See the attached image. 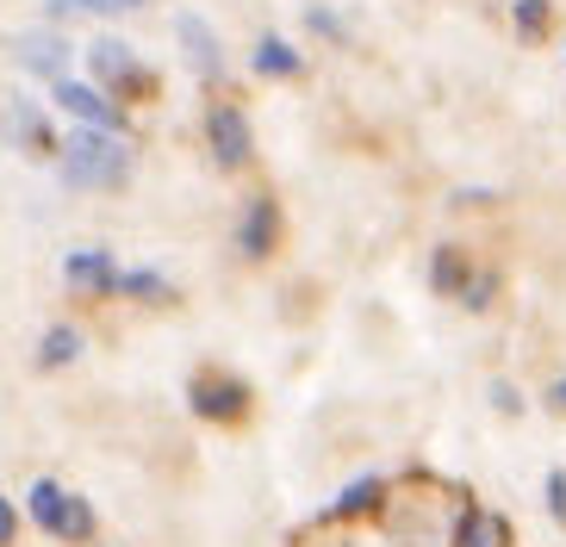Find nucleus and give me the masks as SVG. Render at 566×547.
Listing matches in <instances>:
<instances>
[{"mask_svg":"<svg viewBox=\"0 0 566 547\" xmlns=\"http://www.w3.org/2000/svg\"><path fill=\"white\" fill-rule=\"evenodd\" d=\"M132 144L125 132H94V125H75V132L56 144V175L75 193H113V187L132 181Z\"/></svg>","mask_w":566,"mask_h":547,"instance_id":"1","label":"nucleus"},{"mask_svg":"<svg viewBox=\"0 0 566 547\" xmlns=\"http://www.w3.org/2000/svg\"><path fill=\"white\" fill-rule=\"evenodd\" d=\"M87 69H94V87L101 94H132V99H144V94H156V82H150V69L137 63V50L125 44V38H94L87 44Z\"/></svg>","mask_w":566,"mask_h":547,"instance_id":"2","label":"nucleus"},{"mask_svg":"<svg viewBox=\"0 0 566 547\" xmlns=\"http://www.w3.org/2000/svg\"><path fill=\"white\" fill-rule=\"evenodd\" d=\"M206 149H212V162L224 168V175L255 162V137H250L243 106H231V99H212V106H206Z\"/></svg>","mask_w":566,"mask_h":547,"instance_id":"3","label":"nucleus"},{"mask_svg":"<svg viewBox=\"0 0 566 547\" xmlns=\"http://www.w3.org/2000/svg\"><path fill=\"white\" fill-rule=\"evenodd\" d=\"M51 99L63 106L75 125H94V132H125V106L113 94H101L94 82H75V75H56L51 82Z\"/></svg>","mask_w":566,"mask_h":547,"instance_id":"4","label":"nucleus"},{"mask_svg":"<svg viewBox=\"0 0 566 547\" xmlns=\"http://www.w3.org/2000/svg\"><path fill=\"white\" fill-rule=\"evenodd\" d=\"M0 132H7L13 149H25V156H56V137H51V125H44V113H38V99L19 94V87L0 94Z\"/></svg>","mask_w":566,"mask_h":547,"instance_id":"5","label":"nucleus"},{"mask_svg":"<svg viewBox=\"0 0 566 547\" xmlns=\"http://www.w3.org/2000/svg\"><path fill=\"white\" fill-rule=\"evenodd\" d=\"M187 404L206 423H237V417L250 411V386L231 380V374H200V380L187 386Z\"/></svg>","mask_w":566,"mask_h":547,"instance_id":"6","label":"nucleus"},{"mask_svg":"<svg viewBox=\"0 0 566 547\" xmlns=\"http://www.w3.org/2000/svg\"><path fill=\"white\" fill-rule=\"evenodd\" d=\"M63 286L82 298H113L118 293V262L106 249H69L63 255Z\"/></svg>","mask_w":566,"mask_h":547,"instance_id":"7","label":"nucleus"},{"mask_svg":"<svg viewBox=\"0 0 566 547\" xmlns=\"http://www.w3.org/2000/svg\"><path fill=\"white\" fill-rule=\"evenodd\" d=\"M168 25H175V44H181V56H187V63L200 69L206 82H218V75H224V44H218V32H212V25H206L200 13H175Z\"/></svg>","mask_w":566,"mask_h":547,"instance_id":"8","label":"nucleus"},{"mask_svg":"<svg viewBox=\"0 0 566 547\" xmlns=\"http://www.w3.org/2000/svg\"><path fill=\"white\" fill-rule=\"evenodd\" d=\"M274 243H281V206L268 193H255L243 206V224H237V249H243V262H268Z\"/></svg>","mask_w":566,"mask_h":547,"instance_id":"9","label":"nucleus"},{"mask_svg":"<svg viewBox=\"0 0 566 547\" xmlns=\"http://www.w3.org/2000/svg\"><path fill=\"white\" fill-rule=\"evenodd\" d=\"M7 50L19 56V69H32L44 82L69 75V38H56V32H19V38H7Z\"/></svg>","mask_w":566,"mask_h":547,"instance_id":"10","label":"nucleus"},{"mask_svg":"<svg viewBox=\"0 0 566 547\" xmlns=\"http://www.w3.org/2000/svg\"><path fill=\"white\" fill-rule=\"evenodd\" d=\"M250 63H255V75H274V82H293V75L305 69V56H300L293 44H286V38H274V32H268L262 44H255V56H250Z\"/></svg>","mask_w":566,"mask_h":547,"instance_id":"11","label":"nucleus"},{"mask_svg":"<svg viewBox=\"0 0 566 547\" xmlns=\"http://www.w3.org/2000/svg\"><path fill=\"white\" fill-rule=\"evenodd\" d=\"M461 547H511V523H504L499 511H473L461 516Z\"/></svg>","mask_w":566,"mask_h":547,"instance_id":"12","label":"nucleus"},{"mask_svg":"<svg viewBox=\"0 0 566 547\" xmlns=\"http://www.w3.org/2000/svg\"><path fill=\"white\" fill-rule=\"evenodd\" d=\"M150 0H44L51 19H118V13H137Z\"/></svg>","mask_w":566,"mask_h":547,"instance_id":"13","label":"nucleus"},{"mask_svg":"<svg viewBox=\"0 0 566 547\" xmlns=\"http://www.w3.org/2000/svg\"><path fill=\"white\" fill-rule=\"evenodd\" d=\"M82 348L87 343H82V330H75V324H51V330H44V343H38V367H44V374H56V367H69Z\"/></svg>","mask_w":566,"mask_h":547,"instance_id":"14","label":"nucleus"},{"mask_svg":"<svg viewBox=\"0 0 566 547\" xmlns=\"http://www.w3.org/2000/svg\"><path fill=\"white\" fill-rule=\"evenodd\" d=\"M63 504H69V497H63V485H56V480H38L32 492H25V516H32L44 535H56V523H63Z\"/></svg>","mask_w":566,"mask_h":547,"instance_id":"15","label":"nucleus"},{"mask_svg":"<svg viewBox=\"0 0 566 547\" xmlns=\"http://www.w3.org/2000/svg\"><path fill=\"white\" fill-rule=\"evenodd\" d=\"M118 293L144 298V305H168V298H175V286H168L156 267H118Z\"/></svg>","mask_w":566,"mask_h":547,"instance_id":"16","label":"nucleus"},{"mask_svg":"<svg viewBox=\"0 0 566 547\" xmlns=\"http://www.w3.org/2000/svg\"><path fill=\"white\" fill-rule=\"evenodd\" d=\"M467 281H473V267H467L461 249H436V262H430V286H436V293H467Z\"/></svg>","mask_w":566,"mask_h":547,"instance_id":"17","label":"nucleus"},{"mask_svg":"<svg viewBox=\"0 0 566 547\" xmlns=\"http://www.w3.org/2000/svg\"><path fill=\"white\" fill-rule=\"evenodd\" d=\"M94 523H101V516H94V504H87V497H69V504H63V523H56V541L87 547V541H94Z\"/></svg>","mask_w":566,"mask_h":547,"instance_id":"18","label":"nucleus"},{"mask_svg":"<svg viewBox=\"0 0 566 547\" xmlns=\"http://www.w3.org/2000/svg\"><path fill=\"white\" fill-rule=\"evenodd\" d=\"M548 32V0H516V38H542Z\"/></svg>","mask_w":566,"mask_h":547,"instance_id":"19","label":"nucleus"},{"mask_svg":"<svg viewBox=\"0 0 566 547\" xmlns=\"http://www.w3.org/2000/svg\"><path fill=\"white\" fill-rule=\"evenodd\" d=\"M374 497H380V480H355L349 492L336 497V516H361V511H374Z\"/></svg>","mask_w":566,"mask_h":547,"instance_id":"20","label":"nucleus"},{"mask_svg":"<svg viewBox=\"0 0 566 547\" xmlns=\"http://www.w3.org/2000/svg\"><path fill=\"white\" fill-rule=\"evenodd\" d=\"M305 25H312V32H324L331 44H349V25H343L331 7H305Z\"/></svg>","mask_w":566,"mask_h":547,"instance_id":"21","label":"nucleus"},{"mask_svg":"<svg viewBox=\"0 0 566 547\" xmlns=\"http://www.w3.org/2000/svg\"><path fill=\"white\" fill-rule=\"evenodd\" d=\"M13 535H19V504L0 497V547H13Z\"/></svg>","mask_w":566,"mask_h":547,"instance_id":"22","label":"nucleus"},{"mask_svg":"<svg viewBox=\"0 0 566 547\" xmlns=\"http://www.w3.org/2000/svg\"><path fill=\"white\" fill-rule=\"evenodd\" d=\"M548 511H554V516H566V473H560V466L548 473Z\"/></svg>","mask_w":566,"mask_h":547,"instance_id":"23","label":"nucleus"},{"mask_svg":"<svg viewBox=\"0 0 566 547\" xmlns=\"http://www.w3.org/2000/svg\"><path fill=\"white\" fill-rule=\"evenodd\" d=\"M492 404H499V411H516V404H523V398H516V392H511V386H504V380H499V386H492Z\"/></svg>","mask_w":566,"mask_h":547,"instance_id":"24","label":"nucleus"},{"mask_svg":"<svg viewBox=\"0 0 566 547\" xmlns=\"http://www.w3.org/2000/svg\"><path fill=\"white\" fill-rule=\"evenodd\" d=\"M548 404H554V411H566V380H554V392H548Z\"/></svg>","mask_w":566,"mask_h":547,"instance_id":"25","label":"nucleus"}]
</instances>
